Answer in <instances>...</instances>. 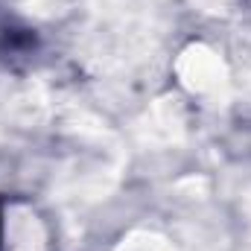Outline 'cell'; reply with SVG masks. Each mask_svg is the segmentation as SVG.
Masks as SVG:
<instances>
[{
  "instance_id": "obj_2",
  "label": "cell",
  "mask_w": 251,
  "mask_h": 251,
  "mask_svg": "<svg viewBox=\"0 0 251 251\" xmlns=\"http://www.w3.org/2000/svg\"><path fill=\"white\" fill-rule=\"evenodd\" d=\"M0 251H47V225L35 207L15 201L3 210Z\"/></svg>"
},
{
  "instance_id": "obj_1",
  "label": "cell",
  "mask_w": 251,
  "mask_h": 251,
  "mask_svg": "<svg viewBox=\"0 0 251 251\" xmlns=\"http://www.w3.org/2000/svg\"><path fill=\"white\" fill-rule=\"evenodd\" d=\"M176 76L190 94H210L228 82V67L207 44H190L176 62Z\"/></svg>"
}]
</instances>
